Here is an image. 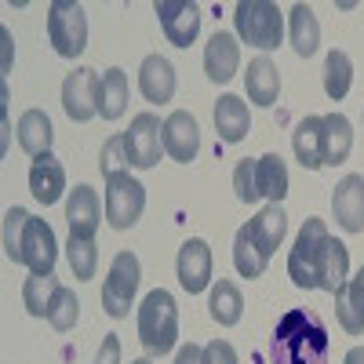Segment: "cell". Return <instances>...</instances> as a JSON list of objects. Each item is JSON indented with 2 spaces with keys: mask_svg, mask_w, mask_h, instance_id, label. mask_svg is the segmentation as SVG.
<instances>
[{
  "mask_svg": "<svg viewBox=\"0 0 364 364\" xmlns=\"http://www.w3.org/2000/svg\"><path fill=\"white\" fill-rule=\"evenodd\" d=\"M350 255L346 245L336 240L321 219H306V226L299 230L295 237V248L288 255V277L295 288H321L336 295L350 277Z\"/></svg>",
  "mask_w": 364,
  "mask_h": 364,
  "instance_id": "6da1fadb",
  "label": "cell"
},
{
  "mask_svg": "<svg viewBox=\"0 0 364 364\" xmlns=\"http://www.w3.org/2000/svg\"><path fill=\"white\" fill-rule=\"evenodd\" d=\"M269 364H328V328L317 310H288L277 321Z\"/></svg>",
  "mask_w": 364,
  "mask_h": 364,
  "instance_id": "7a4b0ae2",
  "label": "cell"
},
{
  "mask_svg": "<svg viewBox=\"0 0 364 364\" xmlns=\"http://www.w3.org/2000/svg\"><path fill=\"white\" fill-rule=\"evenodd\" d=\"M4 255L18 266H29V273H55L58 259V240L55 230L29 215L26 208H8L4 211Z\"/></svg>",
  "mask_w": 364,
  "mask_h": 364,
  "instance_id": "3957f363",
  "label": "cell"
},
{
  "mask_svg": "<svg viewBox=\"0 0 364 364\" xmlns=\"http://www.w3.org/2000/svg\"><path fill=\"white\" fill-rule=\"evenodd\" d=\"M178 339V306L171 291L154 288L139 306V343L149 357H164Z\"/></svg>",
  "mask_w": 364,
  "mask_h": 364,
  "instance_id": "277c9868",
  "label": "cell"
},
{
  "mask_svg": "<svg viewBox=\"0 0 364 364\" xmlns=\"http://www.w3.org/2000/svg\"><path fill=\"white\" fill-rule=\"evenodd\" d=\"M233 22H237V37L259 48V51H273L281 48L284 37V15L277 4L269 0H240L233 8Z\"/></svg>",
  "mask_w": 364,
  "mask_h": 364,
  "instance_id": "5b68a950",
  "label": "cell"
},
{
  "mask_svg": "<svg viewBox=\"0 0 364 364\" xmlns=\"http://www.w3.org/2000/svg\"><path fill=\"white\" fill-rule=\"evenodd\" d=\"M48 37L63 58H77L87 48V18L77 0H55L48 8Z\"/></svg>",
  "mask_w": 364,
  "mask_h": 364,
  "instance_id": "8992f818",
  "label": "cell"
},
{
  "mask_svg": "<svg viewBox=\"0 0 364 364\" xmlns=\"http://www.w3.org/2000/svg\"><path fill=\"white\" fill-rule=\"evenodd\" d=\"M146 211V186L132 171H120L106 178V223L113 230H132Z\"/></svg>",
  "mask_w": 364,
  "mask_h": 364,
  "instance_id": "52a82bcc",
  "label": "cell"
},
{
  "mask_svg": "<svg viewBox=\"0 0 364 364\" xmlns=\"http://www.w3.org/2000/svg\"><path fill=\"white\" fill-rule=\"evenodd\" d=\"M142 281V266L132 252H117L109 262V277L102 284V310L109 317H128L132 314V302Z\"/></svg>",
  "mask_w": 364,
  "mask_h": 364,
  "instance_id": "ba28073f",
  "label": "cell"
},
{
  "mask_svg": "<svg viewBox=\"0 0 364 364\" xmlns=\"http://www.w3.org/2000/svg\"><path fill=\"white\" fill-rule=\"evenodd\" d=\"M124 146H128V164L139 171L157 168L161 149H164V124L157 120V113H139L132 120V128L124 132Z\"/></svg>",
  "mask_w": 364,
  "mask_h": 364,
  "instance_id": "9c48e42d",
  "label": "cell"
},
{
  "mask_svg": "<svg viewBox=\"0 0 364 364\" xmlns=\"http://www.w3.org/2000/svg\"><path fill=\"white\" fill-rule=\"evenodd\" d=\"M99 87H102V77L95 70H73L66 80H63V109L70 120L77 124H87L91 117L99 113Z\"/></svg>",
  "mask_w": 364,
  "mask_h": 364,
  "instance_id": "30bf717a",
  "label": "cell"
},
{
  "mask_svg": "<svg viewBox=\"0 0 364 364\" xmlns=\"http://www.w3.org/2000/svg\"><path fill=\"white\" fill-rule=\"evenodd\" d=\"M157 18H161V29L168 44L175 48H190L200 33V8L193 4V0H157L154 4Z\"/></svg>",
  "mask_w": 364,
  "mask_h": 364,
  "instance_id": "8fae6325",
  "label": "cell"
},
{
  "mask_svg": "<svg viewBox=\"0 0 364 364\" xmlns=\"http://www.w3.org/2000/svg\"><path fill=\"white\" fill-rule=\"evenodd\" d=\"M164 154L178 164H190L200 154V128L186 109H175L164 120Z\"/></svg>",
  "mask_w": 364,
  "mask_h": 364,
  "instance_id": "7c38bea8",
  "label": "cell"
},
{
  "mask_svg": "<svg viewBox=\"0 0 364 364\" xmlns=\"http://www.w3.org/2000/svg\"><path fill=\"white\" fill-rule=\"evenodd\" d=\"M178 284L190 295H200L211 284V248H208V240L190 237L186 245L178 248Z\"/></svg>",
  "mask_w": 364,
  "mask_h": 364,
  "instance_id": "4fadbf2b",
  "label": "cell"
},
{
  "mask_svg": "<svg viewBox=\"0 0 364 364\" xmlns=\"http://www.w3.org/2000/svg\"><path fill=\"white\" fill-rule=\"evenodd\" d=\"M331 208L346 233H364V175H346L331 193Z\"/></svg>",
  "mask_w": 364,
  "mask_h": 364,
  "instance_id": "5bb4252c",
  "label": "cell"
},
{
  "mask_svg": "<svg viewBox=\"0 0 364 364\" xmlns=\"http://www.w3.org/2000/svg\"><path fill=\"white\" fill-rule=\"evenodd\" d=\"M66 223H70V237H95L99 223H102V208H99V193L91 186H73L70 200H66Z\"/></svg>",
  "mask_w": 364,
  "mask_h": 364,
  "instance_id": "9a60e30c",
  "label": "cell"
},
{
  "mask_svg": "<svg viewBox=\"0 0 364 364\" xmlns=\"http://www.w3.org/2000/svg\"><path fill=\"white\" fill-rule=\"evenodd\" d=\"M139 91L146 102H171L175 95V66L164 55H146L139 66Z\"/></svg>",
  "mask_w": 364,
  "mask_h": 364,
  "instance_id": "2e32d148",
  "label": "cell"
},
{
  "mask_svg": "<svg viewBox=\"0 0 364 364\" xmlns=\"http://www.w3.org/2000/svg\"><path fill=\"white\" fill-rule=\"evenodd\" d=\"M237 66H240V44H237L233 33H223L219 29L204 48V73H208V80L226 84L237 73Z\"/></svg>",
  "mask_w": 364,
  "mask_h": 364,
  "instance_id": "e0dca14e",
  "label": "cell"
},
{
  "mask_svg": "<svg viewBox=\"0 0 364 364\" xmlns=\"http://www.w3.org/2000/svg\"><path fill=\"white\" fill-rule=\"evenodd\" d=\"M291 146L306 171L324 168V117H302L291 132Z\"/></svg>",
  "mask_w": 364,
  "mask_h": 364,
  "instance_id": "ac0fdd59",
  "label": "cell"
},
{
  "mask_svg": "<svg viewBox=\"0 0 364 364\" xmlns=\"http://www.w3.org/2000/svg\"><path fill=\"white\" fill-rule=\"evenodd\" d=\"M29 190H33V197L41 204H55L58 197H63L66 168H63V161H58L55 154H44V157L33 161V168H29Z\"/></svg>",
  "mask_w": 364,
  "mask_h": 364,
  "instance_id": "d6986e66",
  "label": "cell"
},
{
  "mask_svg": "<svg viewBox=\"0 0 364 364\" xmlns=\"http://www.w3.org/2000/svg\"><path fill=\"white\" fill-rule=\"evenodd\" d=\"M245 91L255 106H273L281 95V73H277V63L266 55L252 58L248 63V73H245Z\"/></svg>",
  "mask_w": 364,
  "mask_h": 364,
  "instance_id": "ffe728a7",
  "label": "cell"
},
{
  "mask_svg": "<svg viewBox=\"0 0 364 364\" xmlns=\"http://www.w3.org/2000/svg\"><path fill=\"white\" fill-rule=\"evenodd\" d=\"M336 314H339V324L350 336H364V266H360L357 277H350L336 291Z\"/></svg>",
  "mask_w": 364,
  "mask_h": 364,
  "instance_id": "44dd1931",
  "label": "cell"
},
{
  "mask_svg": "<svg viewBox=\"0 0 364 364\" xmlns=\"http://www.w3.org/2000/svg\"><path fill=\"white\" fill-rule=\"evenodd\" d=\"M215 132L223 142H240L248 139L252 132V113H248V102H240L237 95H223L215 102Z\"/></svg>",
  "mask_w": 364,
  "mask_h": 364,
  "instance_id": "7402d4cb",
  "label": "cell"
},
{
  "mask_svg": "<svg viewBox=\"0 0 364 364\" xmlns=\"http://www.w3.org/2000/svg\"><path fill=\"white\" fill-rule=\"evenodd\" d=\"M51 139H55V128H51V120H48L44 109H26L18 117V146L33 161L51 154Z\"/></svg>",
  "mask_w": 364,
  "mask_h": 364,
  "instance_id": "603a6c76",
  "label": "cell"
},
{
  "mask_svg": "<svg viewBox=\"0 0 364 364\" xmlns=\"http://www.w3.org/2000/svg\"><path fill=\"white\" fill-rule=\"evenodd\" d=\"M288 33H291V48L295 55L310 58L317 48H321V26H317V15L310 4H295L291 15H288Z\"/></svg>",
  "mask_w": 364,
  "mask_h": 364,
  "instance_id": "cb8c5ba5",
  "label": "cell"
},
{
  "mask_svg": "<svg viewBox=\"0 0 364 364\" xmlns=\"http://www.w3.org/2000/svg\"><path fill=\"white\" fill-rule=\"evenodd\" d=\"M353 149V124L343 113H328L324 117V164H343Z\"/></svg>",
  "mask_w": 364,
  "mask_h": 364,
  "instance_id": "d4e9b609",
  "label": "cell"
},
{
  "mask_svg": "<svg viewBox=\"0 0 364 364\" xmlns=\"http://www.w3.org/2000/svg\"><path fill=\"white\" fill-rule=\"evenodd\" d=\"M255 182H259V197H266L269 204H281L288 193V168L281 161V154H266L255 161Z\"/></svg>",
  "mask_w": 364,
  "mask_h": 364,
  "instance_id": "484cf974",
  "label": "cell"
},
{
  "mask_svg": "<svg viewBox=\"0 0 364 364\" xmlns=\"http://www.w3.org/2000/svg\"><path fill=\"white\" fill-rule=\"evenodd\" d=\"M128 109V73L124 70H106L102 87H99V113L102 120H120Z\"/></svg>",
  "mask_w": 364,
  "mask_h": 364,
  "instance_id": "4316f807",
  "label": "cell"
},
{
  "mask_svg": "<svg viewBox=\"0 0 364 364\" xmlns=\"http://www.w3.org/2000/svg\"><path fill=\"white\" fill-rule=\"evenodd\" d=\"M208 310L223 328H233L245 314V299H240V288L233 281H215L211 284V299H208Z\"/></svg>",
  "mask_w": 364,
  "mask_h": 364,
  "instance_id": "83f0119b",
  "label": "cell"
},
{
  "mask_svg": "<svg viewBox=\"0 0 364 364\" xmlns=\"http://www.w3.org/2000/svg\"><path fill=\"white\" fill-rule=\"evenodd\" d=\"M350 84H353V63H350V55L339 51V48H331L328 58H324V91H328V99L331 102H339L350 95Z\"/></svg>",
  "mask_w": 364,
  "mask_h": 364,
  "instance_id": "f1b7e54d",
  "label": "cell"
},
{
  "mask_svg": "<svg viewBox=\"0 0 364 364\" xmlns=\"http://www.w3.org/2000/svg\"><path fill=\"white\" fill-rule=\"evenodd\" d=\"M58 288H63V284L55 281V273H33V277L26 281V288H22L26 310L33 317H48V306H51V299H55Z\"/></svg>",
  "mask_w": 364,
  "mask_h": 364,
  "instance_id": "f546056e",
  "label": "cell"
},
{
  "mask_svg": "<svg viewBox=\"0 0 364 364\" xmlns=\"http://www.w3.org/2000/svg\"><path fill=\"white\" fill-rule=\"evenodd\" d=\"M66 259H70V266H73V277H77V281H91V277H95V266H99L95 237H70Z\"/></svg>",
  "mask_w": 364,
  "mask_h": 364,
  "instance_id": "4dcf8cb0",
  "label": "cell"
},
{
  "mask_svg": "<svg viewBox=\"0 0 364 364\" xmlns=\"http://www.w3.org/2000/svg\"><path fill=\"white\" fill-rule=\"evenodd\" d=\"M77 314H80V299L70 291V288H58L55 299H51V306H48V321L55 331H70L77 324Z\"/></svg>",
  "mask_w": 364,
  "mask_h": 364,
  "instance_id": "1f68e13d",
  "label": "cell"
},
{
  "mask_svg": "<svg viewBox=\"0 0 364 364\" xmlns=\"http://www.w3.org/2000/svg\"><path fill=\"white\" fill-rule=\"evenodd\" d=\"M99 168H102V175L109 178V175H120V171H128L132 164H128V146H124V135H113V139H106V146H102V157H99Z\"/></svg>",
  "mask_w": 364,
  "mask_h": 364,
  "instance_id": "d6a6232c",
  "label": "cell"
},
{
  "mask_svg": "<svg viewBox=\"0 0 364 364\" xmlns=\"http://www.w3.org/2000/svg\"><path fill=\"white\" fill-rule=\"evenodd\" d=\"M233 190H237V200H240V204L262 200V197H259V182H255V161L245 157V161L233 168Z\"/></svg>",
  "mask_w": 364,
  "mask_h": 364,
  "instance_id": "836d02e7",
  "label": "cell"
},
{
  "mask_svg": "<svg viewBox=\"0 0 364 364\" xmlns=\"http://www.w3.org/2000/svg\"><path fill=\"white\" fill-rule=\"evenodd\" d=\"M204 364H240V360H237V350L226 339H215V343L204 346Z\"/></svg>",
  "mask_w": 364,
  "mask_h": 364,
  "instance_id": "e575fe53",
  "label": "cell"
},
{
  "mask_svg": "<svg viewBox=\"0 0 364 364\" xmlns=\"http://www.w3.org/2000/svg\"><path fill=\"white\" fill-rule=\"evenodd\" d=\"M95 364H120V339L113 336V331H109V336L102 339V350H99Z\"/></svg>",
  "mask_w": 364,
  "mask_h": 364,
  "instance_id": "d590c367",
  "label": "cell"
},
{
  "mask_svg": "<svg viewBox=\"0 0 364 364\" xmlns=\"http://www.w3.org/2000/svg\"><path fill=\"white\" fill-rule=\"evenodd\" d=\"M175 364H204V350L197 343H186V346L175 353Z\"/></svg>",
  "mask_w": 364,
  "mask_h": 364,
  "instance_id": "8d00e7d4",
  "label": "cell"
},
{
  "mask_svg": "<svg viewBox=\"0 0 364 364\" xmlns=\"http://www.w3.org/2000/svg\"><path fill=\"white\" fill-rule=\"evenodd\" d=\"M343 364H364V346H353V350L343 357Z\"/></svg>",
  "mask_w": 364,
  "mask_h": 364,
  "instance_id": "74e56055",
  "label": "cell"
},
{
  "mask_svg": "<svg viewBox=\"0 0 364 364\" xmlns=\"http://www.w3.org/2000/svg\"><path fill=\"white\" fill-rule=\"evenodd\" d=\"M0 37H4V70H8V66H11V37H8V29H4Z\"/></svg>",
  "mask_w": 364,
  "mask_h": 364,
  "instance_id": "f35d334b",
  "label": "cell"
},
{
  "mask_svg": "<svg viewBox=\"0 0 364 364\" xmlns=\"http://www.w3.org/2000/svg\"><path fill=\"white\" fill-rule=\"evenodd\" d=\"M132 364H154V360H149V357H139V360H132Z\"/></svg>",
  "mask_w": 364,
  "mask_h": 364,
  "instance_id": "ab89813d",
  "label": "cell"
}]
</instances>
